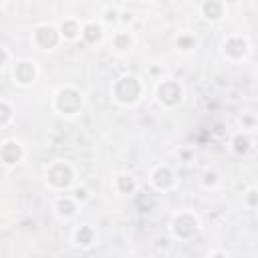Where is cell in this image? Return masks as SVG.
<instances>
[{"label": "cell", "instance_id": "6da1fadb", "mask_svg": "<svg viewBox=\"0 0 258 258\" xmlns=\"http://www.w3.org/2000/svg\"><path fill=\"white\" fill-rule=\"evenodd\" d=\"M139 95H141V83L135 75H123L117 79L115 89H113V97L117 103L133 105L135 101H139Z\"/></svg>", "mask_w": 258, "mask_h": 258}, {"label": "cell", "instance_id": "7a4b0ae2", "mask_svg": "<svg viewBox=\"0 0 258 258\" xmlns=\"http://www.w3.org/2000/svg\"><path fill=\"white\" fill-rule=\"evenodd\" d=\"M54 107L58 113L62 115H75L81 107H83V93H79L77 89L73 87H64L56 93V99H54Z\"/></svg>", "mask_w": 258, "mask_h": 258}, {"label": "cell", "instance_id": "3957f363", "mask_svg": "<svg viewBox=\"0 0 258 258\" xmlns=\"http://www.w3.org/2000/svg\"><path fill=\"white\" fill-rule=\"evenodd\" d=\"M73 179H75V171L64 161H56L46 169V181L54 189H67L73 183Z\"/></svg>", "mask_w": 258, "mask_h": 258}, {"label": "cell", "instance_id": "277c9868", "mask_svg": "<svg viewBox=\"0 0 258 258\" xmlns=\"http://www.w3.org/2000/svg\"><path fill=\"white\" fill-rule=\"evenodd\" d=\"M183 97V89L177 81H163L157 85V101L163 107H175L177 103H181Z\"/></svg>", "mask_w": 258, "mask_h": 258}, {"label": "cell", "instance_id": "5b68a950", "mask_svg": "<svg viewBox=\"0 0 258 258\" xmlns=\"http://www.w3.org/2000/svg\"><path fill=\"white\" fill-rule=\"evenodd\" d=\"M58 38H60L58 28L52 26V24H40V26H36L34 32H32V40H34V44H36L38 48H42V50H50V48H54L56 42H58Z\"/></svg>", "mask_w": 258, "mask_h": 258}, {"label": "cell", "instance_id": "8992f818", "mask_svg": "<svg viewBox=\"0 0 258 258\" xmlns=\"http://www.w3.org/2000/svg\"><path fill=\"white\" fill-rule=\"evenodd\" d=\"M198 232V218L191 214H181L173 220V234L177 238H191Z\"/></svg>", "mask_w": 258, "mask_h": 258}, {"label": "cell", "instance_id": "52a82bcc", "mask_svg": "<svg viewBox=\"0 0 258 258\" xmlns=\"http://www.w3.org/2000/svg\"><path fill=\"white\" fill-rule=\"evenodd\" d=\"M22 155H24L22 145L14 139H8L0 145V159L4 161V165H18Z\"/></svg>", "mask_w": 258, "mask_h": 258}, {"label": "cell", "instance_id": "ba28073f", "mask_svg": "<svg viewBox=\"0 0 258 258\" xmlns=\"http://www.w3.org/2000/svg\"><path fill=\"white\" fill-rule=\"evenodd\" d=\"M12 75H14V81L18 85L26 87V85H32L34 83V79H36V67L30 60H20V62L14 64Z\"/></svg>", "mask_w": 258, "mask_h": 258}, {"label": "cell", "instance_id": "9c48e42d", "mask_svg": "<svg viewBox=\"0 0 258 258\" xmlns=\"http://www.w3.org/2000/svg\"><path fill=\"white\" fill-rule=\"evenodd\" d=\"M151 183L157 191H167L175 185V175L169 171V167H157L151 173Z\"/></svg>", "mask_w": 258, "mask_h": 258}, {"label": "cell", "instance_id": "30bf717a", "mask_svg": "<svg viewBox=\"0 0 258 258\" xmlns=\"http://www.w3.org/2000/svg\"><path fill=\"white\" fill-rule=\"evenodd\" d=\"M202 14L212 22L220 20L224 16V0H204L202 2Z\"/></svg>", "mask_w": 258, "mask_h": 258}, {"label": "cell", "instance_id": "8fae6325", "mask_svg": "<svg viewBox=\"0 0 258 258\" xmlns=\"http://www.w3.org/2000/svg\"><path fill=\"white\" fill-rule=\"evenodd\" d=\"M81 26H83V24H79L75 18H67V20L60 22L58 34H60V38H64V40H77V38H81Z\"/></svg>", "mask_w": 258, "mask_h": 258}, {"label": "cell", "instance_id": "7c38bea8", "mask_svg": "<svg viewBox=\"0 0 258 258\" xmlns=\"http://www.w3.org/2000/svg\"><path fill=\"white\" fill-rule=\"evenodd\" d=\"M81 38H83L85 42H89V44L99 42V40L103 38V28H101V24H97V22H87V24H83V26H81Z\"/></svg>", "mask_w": 258, "mask_h": 258}, {"label": "cell", "instance_id": "4fadbf2b", "mask_svg": "<svg viewBox=\"0 0 258 258\" xmlns=\"http://www.w3.org/2000/svg\"><path fill=\"white\" fill-rule=\"evenodd\" d=\"M56 214L60 218H73L77 214V200L75 198H69V196L58 198V202H56Z\"/></svg>", "mask_w": 258, "mask_h": 258}, {"label": "cell", "instance_id": "5bb4252c", "mask_svg": "<svg viewBox=\"0 0 258 258\" xmlns=\"http://www.w3.org/2000/svg\"><path fill=\"white\" fill-rule=\"evenodd\" d=\"M113 48L117 52H129L133 48V36L129 32H117L113 36Z\"/></svg>", "mask_w": 258, "mask_h": 258}, {"label": "cell", "instance_id": "9a60e30c", "mask_svg": "<svg viewBox=\"0 0 258 258\" xmlns=\"http://www.w3.org/2000/svg\"><path fill=\"white\" fill-rule=\"evenodd\" d=\"M75 242H77L79 246H91V244L95 242V232H93L89 226H81V228L77 230V234H75Z\"/></svg>", "mask_w": 258, "mask_h": 258}, {"label": "cell", "instance_id": "2e32d148", "mask_svg": "<svg viewBox=\"0 0 258 258\" xmlns=\"http://www.w3.org/2000/svg\"><path fill=\"white\" fill-rule=\"evenodd\" d=\"M117 187H119L121 194L133 191V189H135V179H133V175H127V173L117 175Z\"/></svg>", "mask_w": 258, "mask_h": 258}, {"label": "cell", "instance_id": "e0dca14e", "mask_svg": "<svg viewBox=\"0 0 258 258\" xmlns=\"http://www.w3.org/2000/svg\"><path fill=\"white\" fill-rule=\"evenodd\" d=\"M250 147H252V141H250L246 135H236V137H234V151H236L238 155H244Z\"/></svg>", "mask_w": 258, "mask_h": 258}, {"label": "cell", "instance_id": "ac0fdd59", "mask_svg": "<svg viewBox=\"0 0 258 258\" xmlns=\"http://www.w3.org/2000/svg\"><path fill=\"white\" fill-rule=\"evenodd\" d=\"M12 119V107L6 101H0V125H6Z\"/></svg>", "mask_w": 258, "mask_h": 258}, {"label": "cell", "instance_id": "d6986e66", "mask_svg": "<svg viewBox=\"0 0 258 258\" xmlns=\"http://www.w3.org/2000/svg\"><path fill=\"white\" fill-rule=\"evenodd\" d=\"M105 20H107L109 24L119 22V10H117V8H107V10H105Z\"/></svg>", "mask_w": 258, "mask_h": 258}, {"label": "cell", "instance_id": "ffe728a7", "mask_svg": "<svg viewBox=\"0 0 258 258\" xmlns=\"http://www.w3.org/2000/svg\"><path fill=\"white\" fill-rule=\"evenodd\" d=\"M85 198H87V189L85 187H79L75 191V200H85Z\"/></svg>", "mask_w": 258, "mask_h": 258}, {"label": "cell", "instance_id": "44dd1931", "mask_svg": "<svg viewBox=\"0 0 258 258\" xmlns=\"http://www.w3.org/2000/svg\"><path fill=\"white\" fill-rule=\"evenodd\" d=\"M2 2H4V0H0V4H2Z\"/></svg>", "mask_w": 258, "mask_h": 258}]
</instances>
